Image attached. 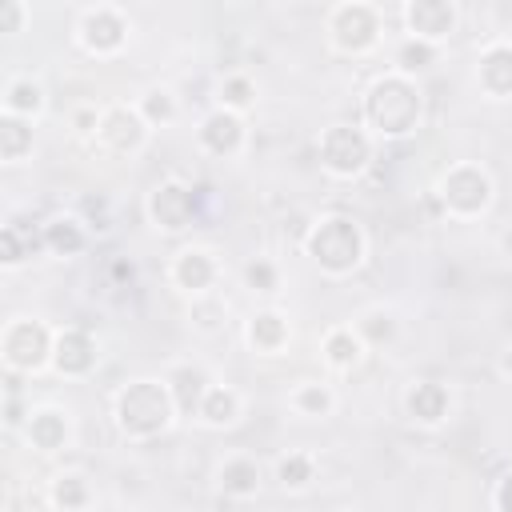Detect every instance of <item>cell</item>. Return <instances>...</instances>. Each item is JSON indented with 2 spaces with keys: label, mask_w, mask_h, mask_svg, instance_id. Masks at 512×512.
Segmentation results:
<instances>
[{
  "label": "cell",
  "mask_w": 512,
  "mask_h": 512,
  "mask_svg": "<svg viewBox=\"0 0 512 512\" xmlns=\"http://www.w3.org/2000/svg\"><path fill=\"white\" fill-rule=\"evenodd\" d=\"M420 112H424L420 88L412 84V76L400 72L380 76L364 96V120L380 136H408L420 124Z\"/></svg>",
  "instance_id": "1"
},
{
  "label": "cell",
  "mask_w": 512,
  "mask_h": 512,
  "mask_svg": "<svg viewBox=\"0 0 512 512\" xmlns=\"http://www.w3.org/2000/svg\"><path fill=\"white\" fill-rule=\"evenodd\" d=\"M172 392L160 380H132L116 396V428L128 440H152L172 424Z\"/></svg>",
  "instance_id": "2"
},
{
  "label": "cell",
  "mask_w": 512,
  "mask_h": 512,
  "mask_svg": "<svg viewBox=\"0 0 512 512\" xmlns=\"http://www.w3.org/2000/svg\"><path fill=\"white\" fill-rule=\"evenodd\" d=\"M304 248H308V256H312L324 272L344 276V272H352V268L364 260V232H360V224L348 220V216H324V220H316L312 232L304 236Z\"/></svg>",
  "instance_id": "3"
},
{
  "label": "cell",
  "mask_w": 512,
  "mask_h": 512,
  "mask_svg": "<svg viewBox=\"0 0 512 512\" xmlns=\"http://www.w3.org/2000/svg\"><path fill=\"white\" fill-rule=\"evenodd\" d=\"M372 160V140L364 128H352V124H332L324 128L320 136V164L332 172V176H360Z\"/></svg>",
  "instance_id": "4"
},
{
  "label": "cell",
  "mask_w": 512,
  "mask_h": 512,
  "mask_svg": "<svg viewBox=\"0 0 512 512\" xmlns=\"http://www.w3.org/2000/svg\"><path fill=\"white\" fill-rule=\"evenodd\" d=\"M328 36L340 52L360 56V52L376 48V40H380V12L372 4H360V0L336 4L328 16Z\"/></svg>",
  "instance_id": "5"
},
{
  "label": "cell",
  "mask_w": 512,
  "mask_h": 512,
  "mask_svg": "<svg viewBox=\"0 0 512 512\" xmlns=\"http://www.w3.org/2000/svg\"><path fill=\"white\" fill-rule=\"evenodd\" d=\"M440 200L448 204V212L456 216H480L492 204V180L484 168L476 164H456L444 172L440 180Z\"/></svg>",
  "instance_id": "6"
},
{
  "label": "cell",
  "mask_w": 512,
  "mask_h": 512,
  "mask_svg": "<svg viewBox=\"0 0 512 512\" xmlns=\"http://www.w3.org/2000/svg\"><path fill=\"white\" fill-rule=\"evenodd\" d=\"M52 332L40 320H12L4 332V364L12 372H36L44 360H52Z\"/></svg>",
  "instance_id": "7"
},
{
  "label": "cell",
  "mask_w": 512,
  "mask_h": 512,
  "mask_svg": "<svg viewBox=\"0 0 512 512\" xmlns=\"http://www.w3.org/2000/svg\"><path fill=\"white\" fill-rule=\"evenodd\" d=\"M144 136H148V120H144L136 108L112 104V108L100 112V124H96L100 148H108V152H116V156H128V152H136V148L144 144Z\"/></svg>",
  "instance_id": "8"
},
{
  "label": "cell",
  "mask_w": 512,
  "mask_h": 512,
  "mask_svg": "<svg viewBox=\"0 0 512 512\" xmlns=\"http://www.w3.org/2000/svg\"><path fill=\"white\" fill-rule=\"evenodd\" d=\"M148 216L164 232H184L196 220V192L188 184H180V180H164L148 196Z\"/></svg>",
  "instance_id": "9"
},
{
  "label": "cell",
  "mask_w": 512,
  "mask_h": 512,
  "mask_svg": "<svg viewBox=\"0 0 512 512\" xmlns=\"http://www.w3.org/2000/svg\"><path fill=\"white\" fill-rule=\"evenodd\" d=\"M128 40V20L120 8H108V4H96L80 16V44L96 56H112L120 52Z\"/></svg>",
  "instance_id": "10"
},
{
  "label": "cell",
  "mask_w": 512,
  "mask_h": 512,
  "mask_svg": "<svg viewBox=\"0 0 512 512\" xmlns=\"http://www.w3.org/2000/svg\"><path fill=\"white\" fill-rule=\"evenodd\" d=\"M404 20H408V32H412L416 40L436 44V40H444V36L456 32L460 12H456V4H448V0H412V4L404 8Z\"/></svg>",
  "instance_id": "11"
},
{
  "label": "cell",
  "mask_w": 512,
  "mask_h": 512,
  "mask_svg": "<svg viewBox=\"0 0 512 512\" xmlns=\"http://www.w3.org/2000/svg\"><path fill=\"white\" fill-rule=\"evenodd\" d=\"M52 364L60 376H84L96 368V340L84 328H64L52 344Z\"/></svg>",
  "instance_id": "12"
},
{
  "label": "cell",
  "mask_w": 512,
  "mask_h": 512,
  "mask_svg": "<svg viewBox=\"0 0 512 512\" xmlns=\"http://www.w3.org/2000/svg\"><path fill=\"white\" fill-rule=\"evenodd\" d=\"M200 144L212 156H232L244 144V120L236 112H228V108H212L200 120Z\"/></svg>",
  "instance_id": "13"
},
{
  "label": "cell",
  "mask_w": 512,
  "mask_h": 512,
  "mask_svg": "<svg viewBox=\"0 0 512 512\" xmlns=\"http://www.w3.org/2000/svg\"><path fill=\"white\" fill-rule=\"evenodd\" d=\"M476 80L488 96H512V44L508 40H496L480 52L476 60Z\"/></svg>",
  "instance_id": "14"
},
{
  "label": "cell",
  "mask_w": 512,
  "mask_h": 512,
  "mask_svg": "<svg viewBox=\"0 0 512 512\" xmlns=\"http://www.w3.org/2000/svg\"><path fill=\"white\" fill-rule=\"evenodd\" d=\"M172 280H176V288H184L192 296L208 292L216 284V260H212V252L208 248H184V252H176Z\"/></svg>",
  "instance_id": "15"
},
{
  "label": "cell",
  "mask_w": 512,
  "mask_h": 512,
  "mask_svg": "<svg viewBox=\"0 0 512 512\" xmlns=\"http://www.w3.org/2000/svg\"><path fill=\"white\" fill-rule=\"evenodd\" d=\"M168 384V392H172V404H176V412H184V416H192V412H200V404H204V396H208V372L200 368V364H180V368H172V376L164 380Z\"/></svg>",
  "instance_id": "16"
},
{
  "label": "cell",
  "mask_w": 512,
  "mask_h": 512,
  "mask_svg": "<svg viewBox=\"0 0 512 512\" xmlns=\"http://www.w3.org/2000/svg\"><path fill=\"white\" fill-rule=\"evenodd\" d=\"M24 432H28V444L32 448H40V452H56V448H64L68 444V416L60 412V408H36L32 416H28V424H24Z\"/></svg>",
  "instance_id": "17"
},
{
  "label": "cell",
  "mask_w": 512,
  "mask_h": 512,
  "mask_svg": "<svg viewBox=\"0 0 512 512\" xmlns=\"http://www.w3.org/2000/svg\"><path fill=\"white\" fill-rule=\"evenodd\" d=\"M408 412H412L420 424H440V420L448 416V388L436 384V380L412 384V392H408Z\"/></svg>",
  "instance_id": "18"
},
{
  "label": "cell",
  "mask_w": 512,
  "mask_h": 512,
  "mask_svg": "<svg viewBox=\"0 0 512 512\" xmlns=\"http://www.w3.org/2000/svg\"><path fill=\"white\" fill-rule=\"evenodd\" d=\"M248 344L256 352H280L288 344V320L280 312H256L248 320Z\"/></svg>",
  "instance_id": "19"
},
{
  "label": "cell",
  "mask_w": 512,
  "mask_h": 512,
  "mask_svg": "<svg viewBox=\"0 0 512 512\" xmlns=\"http://www.w3.org/2000/svg\"><path fill=\"white\" fill-rule=\"evenodd\" d=\"M220 488H224L228 496H256V488H260V464L248 460V456L224 460V468H220Z\"/></svg>",
  "instance_id": "20"
},
{
  "label": "cell",
  "mask_w": 512,
  "mask_h": 512,
  "mask_svg": "<svg viewBox=\"0 0 512 512\" xmlns=\"http://www.w3.org/2000/svg\"><path fill=\"white\" fill-rule=\"evenodd\" d=\"M48 500H52L60 512H80V508H88L92 488H88V480H84L80 472H60V476L52 480V488H48Z\"/></svg>",
  "instance_id": "21"
},
{
  "label": "cell",
  "mask_w": 512,
  "mask_h": 512,
  "mask_svg": "<svg viewBox=\"0 0 512 512\" xmlns=\"http://www.w3.org/2000/svg\"><path fill=\"white\" fill-rule=\"evenodd\" d=\"M364 356V340L352 332V328H332L324 336V360L332 368H356Z\"/></svg>",
  "instance_id": "22"
},
{
  "label": "cell",
  "mask_w": 512,
  "mask_h": 512,
  "mask_svg": "<svg viewBox=\"0 0 512 512\" xmlns=\"http://www.w3.org/2000/svg\"><path fill=\"white\" fill-rule=\"evenodd\" d=\"M24 152H32V124H28L24 116L4 112V116H0V156H4L8 164H16Z\"/></svg>",
  "instance_id": "23"
},
{
  "label": "cell",
  "mask_w": 512,
  "mask_h": 512,
  "mask_svg": "<svg viewBox=\"0 0 512 512\" xmlns=\"http://www.w3.org/2000/svg\"><path fill=\"white\" fill-rule=\"evenodd\" d=\"M196 416H200L204 424H212V428H224V424H232V420L240 416V396H236L232 388H220V384H212Z\"/></svg>",
  "instance_id": "24"
},
{
  "label": "cell",
  "mask_w": 512,
  "mask_h": 512,
  "mask_svg": "<svg viewBox=\"0 0 512 512\" xmlns=\"http://www.w3.org/2000/svg\"><path fill=\"white\" fill-rule=\"evenodd\" d=\"M44 108V88L36 84V80H28V76H20V80H12L8 84V92H4V112H12V116H36Z\"/></svg>",
  "instance_id": "25"
},
{
  "label": "cell",
  "mask_w": 512,
  "mask_h": 512,
  "mask_svg": "<svg viewBox=\"0 0 512 512\" xmlns=\"http://www.w3.org/2000/svg\"><path fill=\"white\" fill-rule=\"evenodd\" d=\"M44 248L56 252V256H76L84 248V228L76 220H64L60 216V220L44 224Z\"/></svg>",
  "instance_id": "26"
},
{
  "label": "cell",
  "mask_w": 512,
  "mask_h": 512,
  "mask_svg": "<svg viewBox=\"0 0 512 512\" xmlns=\"http://www.w3.org/2000/svg\"><path fill=\"white\" fill-rule=\"evenodd\" d=\"M432 64H436V44H428V40L408 36V40L396 48V68H400V76L424 72V68H432Z\"/></svg>",
  "instance_id": "27"
},
{
  "label": "cell",
  "mask_w": 512,
  "mask_h": 512,
  "mask_svg": "<svg viewBox=\"0 0 512 512\" xmlns=\"http://www.w3.org/2000/svg\"><path fill=\"white\" fill-rule=\"evenodd\" d=\"M252 100H256V84L244 72H232V76L220 80V108H228V112L240 116L244 108H252Z\"/></svg>",
  "instance_id": "28"
},
{
  "label": "cell",
  "mask_w": 512,
  "mask_h": 512,
  "mask_svg": "<svg viewBox=\"0 0 512 512\" xmlns=\"http://www.w3.org/2000/svg\"><path fill=\"white\" fill-rule=\"evenodd\" d=\"M292 404H296V412H304V416H328L332 404H336V396H332L328 384L312 380V384H300V388L292 392Z\"/></svg>",
  "instance_id": "29"
},
{
  "label": "cell",
  "mask_w": 512,
  "mask_h": 512,
  "mask_svg": "<svg viewBox=\"0 0 512 512\" xmlns=\"http://www.w3.org/2000/svg\"><path fill=\"white\" fill-rule=\"evenodd\" d=\"M136 112H140L148 124H168V120L176 116V96H172L168 88H148V92L140 96Z\"/></svg>",
  "instance_id": "30"
},
{
  "label": "cell",
  "mask_w": 512,
  "mask_h": 512,
  "mask_svg": "<svg viewBox=\"0 0 512 512\" xmlns=\"http://www.w3.org/2000/svg\"><path fill=\"white\" fill-rule=\"evenodd\" d=\"M312 472H316V464H312L308 452H288V456L276 464V480H280L284 488H304V484L312 480Z\"/></svg>",
  "instance_id": "31"
},
{
  "label": "cell",
  "mask_w": 512,
  "mask_h": 512,
  "mask_svg": "<svg viewBox=\"0 0 512 512\" xmlns=\"http://www.w3.org/2000/svg\"><path fill=\"white\" fill-rule=\"evenodd\" d=\"M356 336H360V340H368V344H388V340L396 336V316L376 308V312H368V316L360 320Z\"/></svg>",
  "instance_id": "32"
},
{
  "label": "cell",
  "mask_w": 512,
  "mask_h": 512,
  "mask_svg": "<svg viewBox=\"0 0 512 512\" xmlns=\"http://www.w3.org/2000/svg\"><path fill=\"white\" fill-rule=\"evenodd\" d=\"M244 280H248L252 292H276V288H280V272H276V264L264 260V256H256V260L244 264Z\"/></svg>",
  "instance_id": "33"
},
{
  "label": "cell",
  "mask_w": 512,
  "mask_h": 512,
  "mask_svg": "<svg viewBox=\"0 0 512 512\" xmlns=\"http://www.w3.org/2000/svg\"><path fill=\"white\" fill-rule=\"evenodd\" d=\"M24 256H28V248H24L20 232H16L12 224H8V228L0 232V260H4V264H20Z\"/></svg>",
  "instance_id": "34"
},
{
  "label": "cell",
  "mask_w": 512,
  "mask_h": 512,
  "mask_svg": "<svg viewBox=\"0 0 512 512\" xmlns=\"http://www.w3.org/2000/svg\"><path fill=\"white\" fill-rule=\"evenodd\" d=\"M24 28V4L0 0V32H20Z\"/></svg>",
  "instance_id": "35"
},
{
  "label": "cell",
  "mask_w": 512,
  "mask_h": 512,
  "mask_svg": "<svg viewBox=\"0 0 512 512\" xmlns=\"http://www.w3.org/2000/svg\"><path fill=\"white\" fill-rule=\"evenodd\" d=\"M496 512H512V472H504L500 476V484H496Z\"/></svg>",
  "instance_id": "36"
},
{
  "label": "cell",
  "mask_w": 512,
  "mask_h": 512,
  "mask_svg": "<svg viewBox=\"0 0 512 512\" xmlns=\"http://www.w3.org/2000/svg\"><path fill=\"white\" fill-rule=\"evenodd\" d=\"M112 276H116L120 284H132V280H136V264L120 256V260H112Z\"/></svg>",
  "instance_id": "37"
},
{
  "label": "cell",
  "mask_w": 512,
  "mask_h": 512,
  "mask_svg": "<svg viewBox=\"0 0 512 512\" xmlns=\"http://www.w3.org/2000/svg\"><path fill=\"white\" fill-rule=\"evenodd\" d=\"M96 124H100V116L92 112V108H84V112H76V132H96Z\"/></svg>",
  "instance_id": "38"
},
{
  "label": "cell",
  "mask_w": 512,
  "mask_h": 512,
  "mask_svg": "<svg viewBox=\"0 0 512 512\" xmlns=\"http://www.w3.org/2000/svg\"><path fill=\"white\" fill-rule=\"evenodd\" d=\"M8 424H20V404H16V396H8V416H4Z\"/></svg>",
  "instance_id": "39"
},
{
  "label": "cell",
  "mask_w": 512,
  "mask_h": 512,
  "mask_svg": "<svg viewBox=\"0 0 512 512\" xmlns=\"http://www.w3.org/2000/svg\"><path fill=\"white\" fill-rule=\"evenodd\" d=\"M500 372H504V376H512V348H504V352H500Z\"/></svg>",
  "instance_id": "40"
},
{
  "label": "cell",
  "mask_w": 512,
  "mask_h": 512,
  "mask_svg": "<svg viewBox=\"0 0 512 512\" xmlns=\"http://www.w3.org/2000/svg\"><path fill=\"white\" fill-rule=\"evenodd\" d=\"M504 248H508V252H512V232H508V236H504Z\"/></svg>",
  "instance_id": "41"
}]
</instances>
